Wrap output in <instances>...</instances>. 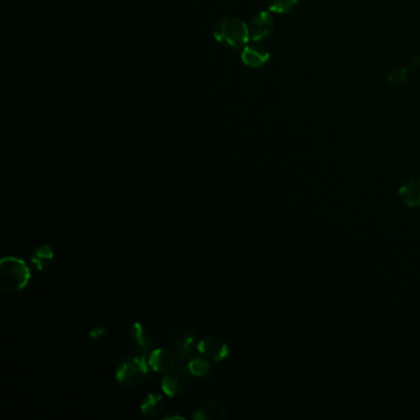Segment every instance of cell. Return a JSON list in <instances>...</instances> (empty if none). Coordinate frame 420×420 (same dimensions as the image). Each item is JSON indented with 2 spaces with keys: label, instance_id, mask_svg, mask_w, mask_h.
Wrapping results in <instances>:
<instances>
[{
  "label": "cell",
  "instance_id": "cell-1",
  "mask_svg": "<svg viewBox=\"0 0 420 420\" xmlns=\"http://www.w3.org/2000/svg\"><path fill=\"white\" fill-rule=\"evenodd\" d=\"M31 278L27 264L19 257H6L0 262V289L6 294H16L27 287Z\"/></svg>",
  "mask_w": 420,
  "mask_h": 420
},
{
  "label": "cell",
  "instance_id": "cell-2",
  "mask_svg": "<svg viewBox=\"0 0 420 420\" xmlns=\"http://www.w3.org/2000/svg\"><path fill=\"white\" fill-rule=\"evenodd\" d=\"M213 37L217 43L226 47L242 48L249 43L250 33L246 22L238 17L228 16L216 24Z\"/></svg>",
  "mask_w": 420,
  "mask_h": 420
},
{
  "label": "cell",
  "instance_id": "cell-3",
  "mask_svg": "<svg viewBox=\"0 0 420 420\" xmlns=\"http://www.w3.org/2000/svg\"><path fill=\"white\" fill-rule=\"evenodd\" d=\"M149 368L151 366L143 355L127 357L119 365V368L116 370L115 377L119 384L128 389H133L141 386L146 381L149 373Z\"/></svg>",
  "mask_w": 420,
  "mask_h": 420
},
{
  "label": "cell",
  "instance_id": "cell-4",
  "mask_svg": "<svg viewBox=\"0 0 420 420\" xmlns=\"http://www.w3.org/2000/svg\"><path fill=\"white\" fill-rule=\"evenodd\" d=\"M193 373L189 368L178 366L165 373L162 381V391L168 397L177 398L189 391L193 384Z\"/></svg>",
  "mask_w": 420,
  "mask_h": 420
},
{
  "label": "cell",
  "instance_id": "cell-5",
  "mask_svg": "<svg viewBox=\"0 0 420 420\" xmlns=\"http://www.w3.org/2000/svg\"><path fill=\"white\" fill-rule=\"evenodd\" d=\"M197 352L213 360L216 363H221L225 359L230 357V347L226 342H223L221 338L217 336H205L202 338L197 345H196Z\"/></svg>",
  "mask_w": 420,
  "mask_h": 420
},
{
  "label": "cell",
  "instance_id": "cell-6",
  "mask_svg": "<svg viewBox=\"0 0 420 420\" xmlns=\"http://www.w3.org/2000/svg\"><path fill=\"white\" fill-rule=\"evenodd\" d=\"M273 30H275V22L271 14L269 11H260L253 17L249 25L250 40L254 43H259L270 35H273Z\"/></svg>",
  "mask_w": 420,
  "mask_h": 420
},
{
  "label": "cell",
  "instance_id": "cell-7",
  "mask_svg": "<svg viewBox=\"0 0 420 420\" xmlns=\"http://www.w3.org/2000/svg\"><path fill=\"white\" fill-rule=\"evenodd\" d=\"M194 420H223L227 419L226 408L217 400H205L200 403L193 410Z\"/></svg>",
  "mask_w": 420,
  "mask_h": 420
},
{
  "label": "cell",
  "instance_id": "cell-8",
  "mask_svg": "<svg viewBox=\"0 0 420 420\" xmlns=\"http://www.w3.org/2000/svg\"><path fill=\"white\" fill-rule=\"evenodd\" d=\"M175 360L177 357L173 350L164 349V347L153 349L148 357V363L156 373H168L170 370H173Z\"/></svg>",
  "mask_w": 420,
  "mask_h": 420
},
{
  "label": "cell",
  "instance_id": "cell-9",
  "mask_svg": "<svg viewBox=\"0 0 420 420\" xmlns=\"http://www.w3.org/2000/svg\"><path fill=\"white\" fill-rule=\"evenodd\" d=\"M241 58H242L243 63L249 68H262L268 63L270 53H269L268 48L254 43V45L244 46Z\"/></svg>",
  "mask_w": 420,
  "mask_h": 420
},
{
  "label": "cell",
  "instance_id": "cell-10",
  "mask_svg": "<svg viewBox=\"0 0 420 420\" xmlns=\"http://www.w3.org/2000/svg\"><path fill=\"white\" fill-rule=\"evenodd\" d=\"M131 338L133 342V347L136 349L138 354L146 355L148 352L153 350V339L148 334L147 331L144 329V327L141 323H133L131 327Z\"/></svg>",
  "mask_w": 420,
  "mask_h": 420
},
{
  "label": "cell",
  "instance_id": "cell-11",
  "mask_svg": "<svg viewBox=\"0 0 420 420\" xmlns=\"http://www.w3.org/2000/svg\"><path fill=\"white\" fill-rule=\"evenodd\" d=\"M195 342V334L193 331H185L172 339L170 345L175 357L179 360H186L193 352V345Z\"/></svg>",
  "mask_w": 420,
  "mask_h": 420
},
{
  "label": "cell",
  "instance_id": "cell-12",
  "mask_svg": "<svg viewBox=\"0 0 420 420\" xmlns=\"http://www.w3.org/2000/svg\"><path fill=\"white\" fill-rule=\"evenodd\" d=\"M165 410V400L162 394L149 393L143 399L141 405V413L143 417L154 419L163 413Z\"/></svg>",
  "mask_w": 420,
  "mask_h": 420
},
{
  "label": "cell",
  "instance_id": "cell-13",
  "mask_svg": "<svg viewBox=\"0 0 420 420\" xmlns=\"http://www.w3.org/2000/svg\"><path fill=\"white\" fill-rule=\"evenodd\" d=\"M400 200L410 207H420V179H412L398 190Z\"/></svg>",
  "mask_w": 420,
  "mask_h": 420
},
{
  "label": "cell",
  "instance_id": "cell-14",
  "mask_svg": "<svg viewBox=\"0 0 420 420\" xmlns=\"http://www.w3.org/2000/svg\"><path fill=\"white\" fill-rule=\"evenodd\" d=\"M54 257V253L51 246L43 244L37 247L31 254V265L37 271H43L51 265Z\"/></svg>",
  "mask_w": 420,
  "mask_h": 420
},
{
  "label": "cell",
  "instance_id": "cell-15",
  "mask_svg": "<svg viewBox=\"0 0 420 420\" xmlns=\"http://www.w3.org/2000/svg\"><path fill=\"white\" fill-rule=\"evenodd\" d=\"M188 368H189L190 373H193L196 377H204V376L211 373L212 365L207 360V357L206 359L195 357L188 363Z\"/></svg>",
  "mask_w": 420,
  "mask_h": 420
},
{
  "label": "cell",
  "instance_id": "cell-16",
  "mask_svg": "<svg viewBox=\"0 0 420 420\" xmlns=\"http://www.w3.org/2000/svg\"><path fill=\"white\" fill-rule=\"evenodd\" d=\"M299 6V0H273L269 11L276 14H290Z\"/></svg>",
  "mask_w": 420,
  "mask_h": 420
},
{
  "label": "cell",
  "instance_id": "cell-17",
  "mask_svg": "<svg viewBox=\"0 0 420 420\" xmlns=\"http://www.w3.org/2000/svg\"><path fill=\"white\" fill-rule=\"evenodd\" d=\"M407 77H408V72H407L405 69H392V70H389V82L398 84V83L405 82V79H407Z\"/></svg>",
  "mask_w": 420,
  "mask_h": 420
},
{
  "label": "cell",
  "instance_id": "cell-18",
  "mask_svg": "<svg viewBox=\"0 0 420 420\" xmlns=\"http://www.w3.org/2000/svg\"><path fill=\"white\" fill-rule=\"evenodd\" d=\"M107 328L105 327H95L93 329H90L89 336L91 339H100L103 336H105L107 334Z\"/></svg>",
  "mask_w": 420,
  "mask_h": 420
},
{
  "label": "cell",
  "instance_id": "cell-19",
  "mask_svg": "<svg viewBox=\"0 0 420 420\" xmlns=\"http://www.w3.org/2000/svg\"><path fill=\"white\" fill-rule=\"evenodd\" d=\"M164 420H170V419H181L184 420V417H180V415H168V417H164Z\"/></svg>",
  "mask_w": 420,
  "mask_h": 420
}]
</instances>
